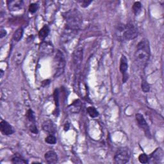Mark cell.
I'll return each mask as SVG.
<instances>
[{
	"label": "cell",
	"instance_id": "obj_1",
	"mask_svg": "<svg viewBox=\"0 0 164 164\" xmlns=\"http://www.w3.org/2000/svg\"><path fill=\"white\" fill-rule=\"evenodd\" d=\"M65 27L62 34V40L68 42L73 39L80 30L83 23V17L78 10L72 9L63 14Z\"/></svg>",
	"mask_w": 164,
	"mask_h": 164
},
{
	"label": "cell",
	"instance_id": "obj_2",
	"mask_svg": "<svg viewBox=\"0 0 164 164\" xmlns=\"http://www.w3.org/2000/svg\"><path fill=\"white\" fill-rule=\"evenodd\" d=\"M149 42L147 39H143L137 46L135 52V62L139 68H144L150 57Z\"/></svg>",
	"mask_w": 164,
	"mask_h": 164
},
{
	"label": "cell",
	"instance_id": "obj_3",
	"mask_svg": "<svg viewBox=\"0 0 164 164\" xmlns=\"http://www.w3.org/2000/svg\"><path fill=\"white\" fill-rule=\"evenodd\" d=\"M116 31L117 33H120L121 39L126 40L135 39L138 35V28L133 23H129L126 25H119Z\"/></svg>",
	"mask_w": 164,
	"mask_h": 164
},
{
	"label": "cell",
	"instance_id": "obj_4",
	"mask_svg": "<svg viewBox=\"0 0 164 164\" xmlns=\"http://www.w3.org/2000/svg\"><path fill=\"white\" fill-rule=\"evenodd\" d=\"M65 67V60L64 54L60 51H58L54 58V76L57 78L61 76L64 72Z\"/></svg>",
	"mask_w": 164,
	"mask_h": 164
},
{
	"label": "cell",
	"instance_id": "obj_5",
	"mask_svg": "<svg viewBox=\"0 0 164 164\" xmlns=\"http://www.w3.org/2000/svg\"><path fill=\"white\" fill-rule=\"evenodd\" d=\"M131 153L129 148L123 147L119 148L114 156V163L117 164H125L130 160Z\"/></svg>",
	"mask_w": 164,
	"mask_h": 164
},
{
	"label": "cell",
	"instance_id": "obj_6",
	"mask_svg": "<svg viewBox=\"0 0 164 164\" xmlns=\"http://www.w3.org/2000/svg\"><path fill=\"white\" fill-rule=\"evenodd\" d=\"M83 48L78 47L76 49L73 53V57H72V61L75 69V72L77 73V76L79 72H80L82 64L83 62Z\"/></svg>",
	"mask_w": 164,
	"mask_h": 164
},
{
	"label": "cell",
	"instance_id": "obj_7",
	"mask_svg": "<svg viewBox=\"0 0 164 164\" xmlns=\"http://www.w3.org/2000/svg\"><path fill=\"white\" fill-rule=\"evenodd\" d=\"M135 118L138 126L145 132V134L146 135V136L148 138H150L151 133L149 130V127L143 115L141 113H137Z\"/></svg>",
	"mask_w": 164,
	"mask_h": 164
},
{
	"label": "cell",
	"instance_id": "obj_8",
	"mask_svg": "<svg viewBox=\"0 0 164 164\" xmlns=\"http://www.w3.org/2000/svg\"><path fill=\"white\" fill-rule=\"evenodd\" d=\"M120 71L123 75V83H126L128 79V75L127 73V68H128V64H127V60L125 55L123 54L121 56L120 60Z\"/></svg>",
	"mask_w": 164,
	"mask_h": 164
},
{
	"label": "cell",
	"instance_id": "obj_9",
	"mask_svg": "<svg viewBox=\"0 0 164 164\" xmlns=\"http://www.w3.org/2000/svg\"><path fill=\"white\" fill-rule=\"evenodd\" d=\"M54 47L50 42L42 41L39 46V51L42 55H48L53 53Z\"/></svg>",
	"mask_w": 164,
	"mask_h": 164
},
{
	"label": "cell",
	"instance_id": "obj_10",
	"mask_svg": "<svg viewBox=\"0 0 164 164\" xmlns=\"http://www.w3.org/2000/svg\"><path fill=\"white\" fill-rule=\"evenodd\" d=\"M42 130L50 135H54L57 132V126L51 120H45L42 125Z\"/></svg>",
	"mask_w": 164,
	"mask_h": 164
},
{
	"label": "cell",
	"instance_id": "obj_11",
	"mask_svg": "<svg viewBox=\"0 0 164 164\" xmlns=\"http://www.w3.org/2000/svg\"><path fill=\"white\" fill-rule=\"evenodd\" d=\"M0 130L5 135H10L15 132L14 127L5 120H2L0 123Z\"/></svg>",
	"mask_w": 164,
	"mask_h": 164
},
{
	"label": "cell",
	"instance_id": "obj_12",
	"mask_svg": "<svg viewBox=\"0 0 164 164\" xmlns=\"http://www.w3.org/2000/svg\"><path fill=\"white\" fill-rule=\"evenodd\" d=\"M7 7L10 11H18L22 9L24 2L22 0H10L7 1Z\"/></svg>",
	"mask_w": 164,
	"mask_h": 164
},
{
	"label": "cell",
	"instance_id": "obj_13",
	"mask_svg": "<svg viewBox=\"0 0 164 164\" xmlns=\"http://www.w3.org/2000/svg\"><path fill=\"white\" fill-rule=\"evenodd\" d=\"M45 160L47 163L53 164L56 163L58 162V156L55 152L53 151H49L46 153L44 155Z\"/></svg>",
	"mask_w": 164,
	"mask_h": 164
},
{
	"label": "cell",
	"instance_id": "obj_14",
	"mask_svg": "<svg viewBox=\"0 0 164 164\" xmlns=\"http://www.w3.org/2000/svg\"><path fill=\"white\" fill-rule=\"evenodd\" d=\"M81 108H82V103L80 100L76 99L69 106L68 110L70 112L72 113H78L80 112Z\"/></svg>",
	"mask_w": 164,
	"mask_h": 164
},
{
	"label": "cell",
	"instance_id": "obj_15",
	"mask_svg": "<svg viewBox=\"0 0 164 164\" xmlns=\"http://www.w3.org/2000/svg\"><path fill=\"white\" fill-rule=\"evenodd\" d=\"M163 156V151L160 148H157V149L151 155V159L155 162L156 161L159 162V160H162Z\"/></svg>",
	"mask_w": 164,
	"mask_h": 164
},
{
	"label": "cell",
	"instance_id": "obj_16",
	"mask_svg": "<svg viewBox=\"0 0 164 164\" xmlns=\"http://www.w3.org/2000/svg\"><path fill=\"white\" fill-rule=\"evenodd\" d=\"M50 33V28L47 25H44L42 27L39 32V36L40 39L44 40Z\"/></svg>",
	"mask_w": 164,
	"mask_h": 164
},
{
	"label": "cell",
	"instance_id": "obj_17",
	"mask_svg": "<svg viewBox=\"0 0 164 164\" xmlns=\"http://www.w3.org/2000/svg\"><path fill=\"white\" fill-rule=\"evenodd\" d=\"M23 33L24 31L22 28H18L13 35V40L16 42H19L23 37Z\"/></svg>",
	"mask_w": 164,
	"mask_h": 164
},
{
	"label": "cell",
	"instance_id": "obj_18",
	"mask_svg": "<svg viewBox=\"0 0 164 164\" xmlns=\"http://www.w3.org/2000/svg\"><path fill=\"white\" fill-rule=\"evenodd\" d=\"M141 9H142V5H141V3L139 2H135L134 4H133L132 7L133 12L135 16H137L140 14V12H141Z\"/></svg>",
	"mask_w": 164,
	"mask_h": 164
},
{
	"label": "cell",
	"instance_id": "obj_19",
	"mask_svg": "<svg viewBox=\"0 0 164 164\" xmlns=\"http://www.w3.org/2000/svg\"><path fill=\"white\" fill-rule=\"evenodd\" d=\"M87 112L90 116L92 118L97 117L99 115V113L98 110H97L93 106L88 107L87 109Z\"/></svg>",
	"mask_w": 164,
	"mask_h": 164
},
{
	"label": "cell",
	"instance_id": "obj_20",
	"mask_svg": "<svg viewBox=\"0 0 164 164\" xmlns=\"http://www.w3.org/2000/svg\"><path fill=\"white\" fill-rule=\"evenodd\" d=\"M12 162L13 163H27V161L25 159H23V158L20 157L19 156H14L12 159Z\"/></svg>",
	"mask_w": 164,
	"mask_h": 164
},
{
	"label": "cell",
	"instance_id": "obj_21",
	"mask_svg": "<svg viewBox=\"0 0 164 164\" xmlns=\"http://www.w3.org/2000/svg\"><path fill=\"white\" fill-rule=\"evenodd\" d=\"M141 87H142V91H143V92H145V93L148 92L149 91V90H150V86H149V85L148 83L146 82V80H144V79H142Z\"/></svg>",
	"mask_w": 164,
	"mask_h": 164
},
{
	"label": "cell",
	"instance_id": "obj_22",
	"mask_svg": "<svg viewBox=\"0 0 164 164\" xmlns=\"http://www.w3.org/2000/svg\"><path fill=\"white\" fill-rule=\"evenodd\" d=\"M26 117L28 119V120L30 122L32 123H35V116H34V113L31 110V109H30V110H28L27 113H26Z\"/></svg>",
	"mask_w": 164,
	"mask_h": 164
},
{
	"label": "cell",
	"instance_id": "obj_23",
	"mask_svg": "<svg viewBox=\"0 0 164 164\" xmlns=\"http://www.w3.org/2000/svg\"><path fill=\"white\" fill-rule=\"evenodd\" d=\"M45 141L46 143L49 144H54L57 142V140L56 137L54 136V135H50L46 138Z\"/></svg>",
	"mask_w": 164,
	"mask_h": 164
},
{
	"label": "cell",
	"instance_id": "obj_24",
	"mask_svg": "<svg viewBox=\"0 0 164 164\" xmlns=\"http://www.w3.org/2000/svg\"><path fill=\"white\" fill-rule=\"evenodd\" d=\"M138 160L142 163H146L149 162V157L145 154L142 153L139 155Z\"/></svg>",
	"mask_w": 164,
	"mask_h": 164
},
{
	"label": "cell",
	"instance_id": "obj_25",
	"mask_svg": "<svg viewBox=\"0 0 164 164\" xmlns=\"http://www.w3.org/2000/svg\"><path fill=\"white\" fill-rule=\"evenodd\" d=\"M38 8H39V6L37 3H32V4H30L29 7V12L30 13L33 14L37 12V10H38Z\"/></svg>",
	"mask_w": 164,
	"mask_h": 164
},
{
	"label": "cell",
	"instance_id": "obj_26",
	"mask_svg": "<svg viewBox=\"0 0 164 164\" xmlns=\"http://www.w3.org/2000/svg\"><path fill=\"white\" fill-rule=\"evenodd\" d=\"M30 130L32 133H34V134H37L38 133V130L37 127L35 124V123H32L30 126Z\"/></svg>",
	"mask_w": 164,
	"mask_h": 164
},
{
	"label": "cell",
	"instance_id": "obj_27",
	"mask_svg": "<svg viewBox=\"0 0 164 164\" xmlns=\"http://www.w3.org/2000/svg\"><path fill=\"white\" fill-rule=\"evenodd\" d=\"M54 101H55L56 106H57V108H58L59 103H58V89L55 90V91H54Z\"/></svg>",
	"mask_w": 164,
	"mask_h": 164
},
{
	"label": "cell",
	"instance_id": "obj_28",
	"mask_svg": "<svg viewBox=\"0 0 164 164\" xmlns=\"http://www.w3.org/2000/svg\"><path fill=\"white\" fill-rule=\"evenodd\" d=\"M81 3V6L83 8H86L88 6L92 3V1H87V0H83V1H80L79 2Z\"/></svg>",
	"mask_w": 164,
	"mask_h": 164
},
{
	"label": "cell",
	"instance_id": "obj_29",
	"mask_svg": "<svg viewBox=\"0 0 164 164\" xmlns=\"http://www.w3.org/2000/svg\"><path fill=\"white\" fill-rule=\"evenodd\" d=\"M7 31L3 28L1 29V32H0V36H1V38H3L4 37H5L6 35H7Z\"/></svg>",
	"mask_w": 164,
	"mask_h": 164
},
{
	"label": "cell",
	"instance_id": "obj_30",
	"mask_svg": "<svg viewBox=\"0 0 164 164\" xmlns=\"http://www.w3.org/2000/svg\"><path fill=\"white\" fill-rule=\"evenodd\" d=\"M69 123H65V124L64 126V130L65 131H68L69 130Z\"/></svg>",
	"mask_w": 164,
	"mask_h": 164
},
{
	"label": "cell",
	"instance_id": "obj_31",
	"mask_svg": "<svg viewBox=\"0 0 164 164\" xmlns=\"http://www.w3.org/2000/svg\"><path fill=\"white\" fill-rule=\"evenodd\" d=\"M1 72V78H2L3 75V71L2 69H1V72Z\"/></svg>",
	"mask_w": 164,
	"mask_h": 164
}]
</instances>
